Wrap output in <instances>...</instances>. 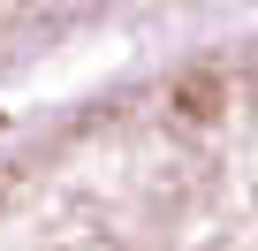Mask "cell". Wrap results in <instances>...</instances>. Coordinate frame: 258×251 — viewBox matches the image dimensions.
Returning a JSON list of instances; mask_svg holds the SVG:
<instances>
[{"mask_svg":"<svg viewBox=\"0 0 258 251\" xmlns=\"http://www.w3.org/2000/svg\"><path fill=\"white\" fill-rule=\"evenodd\" d=\"M0 251H258V175H61L0 213Z\"/></svg>","mask_w":258,"mask_h":251,"instance_id":"cell-1","label":"cell"},{"mask_svg":"<svg viewBox=\"0 0 258 251\" xmlns=\"http://www.w3.org/2000/svg\"><path fill=\"white\" fill-rule=\"evenodd\" d=\"M167 107H175V122H190V130H213V122L228 114V84H220L213 69L175 76V84H167Z\"/></svg>","mask_w":258,"mask_h":251,"instance_id":"cell-2","label":"cell"}]
</instances>
